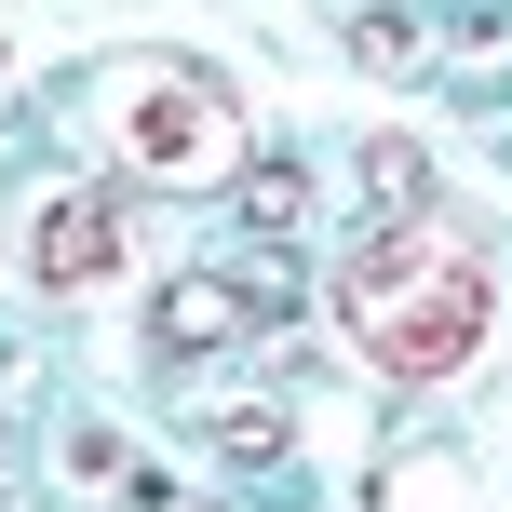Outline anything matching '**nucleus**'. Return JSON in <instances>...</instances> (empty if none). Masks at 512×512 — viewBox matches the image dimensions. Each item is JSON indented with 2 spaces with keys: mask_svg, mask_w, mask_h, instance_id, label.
<instances>
[{
  "mask_svg": "<svg viewBox=\"0 0 512 512\" xmlns=\"http://www.w3.org/2000/svg\"><path fill=\"white\" fill-rule=\"evenodd\" d=\"M122 256H135V216L108 203V189H54V203L27 216V283H54V297H95Z\"/></svg>",
  "mask_w": 512,
  "mask_h": 512,
  "instance_id": "obj_3",
  "label": "nucleus"
},
{
  "mask_svg": "<svg viewBox=\"0 0 512 512\" xmlns=\"http://www.w3.org/2000/svg\"><path fill=\"white\" fill-rule=\"evenodd\" d=\"M95 135L122 176L149 189H216L243 176V108L216 68H189V54H122V68H95Z\"/></svg>",
  "mask_w": 512,
  "mask_h": 512,
  "instance_id": "obj_2",
  "label": "nucleus"
},
{
  "mask_svg": "<svg viewBox=\"0 0 512 512\" xmlns=\"http://www.w3.org/2000/svg\"><path fill=\"white\" fill-rule=\"evenodd\" d=\"M337 324H351V351L378 378L445 391L499 351V270H486V243L432 230V216H378L337 256Z\"/></svg>",
  "mask_w": 512,
  "mask_h": 512,
  "instance_id": "obj_1",
  "label": "nucleus"
},
{
  "mask_svg": "<svg viewBox=\"0 0 512 512\" xmlns=\"http://www.w3.org/2000/svg\"><path fill=\"white\" fill-rule=\"evenodd\" d=\"M243 310H256L243 283L189 270V283H162V324H149V337H162V351H230V337H243Z\"/></svg>",
  "mask_w": 512,
  "mask_h": 512,
  "instance_id": "obj_4",
  "label": "nucleus"
},
{
  "mask_svg": "<svg viewBox=\"0 0 512 512\" xmlns=\"http://www.w3.org/2000/svg\"><path fill=\"white\" fill-rule=\"evenodd\" d=\"M364 189H378L391 216H418V149H405V135H378V149H364Z\"/></svg>",
  "mask_w": 512,
  "mask_h": 512,
  "instance_id": "obj_7",
  "label": "nucleus"
},
{
  "mask_svg": "<svg viewBox=\"0 0 512 512\" xmlns=\"http://www.w3.org/2000/svg\"><path fill=\"white\" fill-rule=\"evenodd\" d=\"M351 54L364 68H432V27L418 14H351Z\"/></svg>",
  "mask_w": 512,
  "mask_h": 512,
  "instance_id": "obj_6",
  "label": "nucleus"
},
{
  "mask_svg": "<svg viewBox=\"0 0 512 512\" xmlns=\"http://www.w3.org/2000/svg\"><path fill=\"white\" fill-rule=\"evenodd\" d=\"M230 216H243V230H270V243H283V230L310 216V176H297V162H256V176L230 189Z\"/></svg>",
  "mask_w": 512,
  "mask_h": 512,
  "instance_id": "obj_5",
  "label": "nucleus"
}]
</instances>
